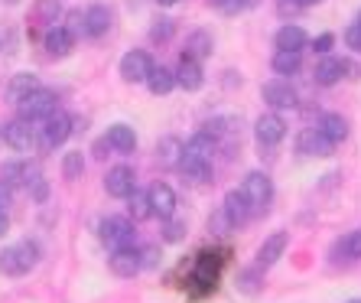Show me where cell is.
Wrapping results in <instances>:
<instances>
[{
    "instance_id": "1",
    "label": "cell",
    "mask_w": 361,
    "mask_h": 303,
    "mask_svg": "<svg viewBox=\"0 0 361 303\" xmlns=\"http://www.w3.org/2000/svg\"><path fill=\"white\" fill-rule=\"evenodd\" d=\"M36 261H39V244L20 242V244H13V248H4V251H0V274L20 278V274H26Z\"/></svg>"
},
{
    "instance_id": "2",
    "label": "cell",
    "mask_w": 361,
    "mask_h": 303,
    "mask_svg": "<svg viewBox=\"0 0 361 303\" xmlns=\"http://www.w3.org/2000/svg\"><path fill=\"white\" fill-rule=\"evenodd\" d=\"M36 131H39L42 150H56V147H62V143L72 137L75 124H72V114H66L62 108H56L49 118H42V127H36Z\"/></svg>"
},
{
    "instance_id": "3",
    "label": "cell",
    "mask_w": 361,
    "mask_h": 303,
    "mask_svg": "<svg viewBox=\"0 0 361 303\" xmlns=\"http://www.w3.org/2000/svg\"><path fill=\"white\" fill-rule=\"evenodd\" d=\"M244 199H247V206H251V212H264L270 206V199H274V179L267 177V173H247L244 177V186H241Z\"/></svg>"
},
{
    "instance_id": "4",
    "label": "cell",
    "mask_w": 361,
    "mask_h": 303,
    "mask_svg": "<svg viewBox=\"0 0 361 303\" xmlns=\"http://www.w3.org/2000/svg\"><path fill=\"white\" fill-rule=\"evenodd\" d=\"M98 232H101V242L108 244L111 251H118V248H134V222L130 219L108 215V219L98 225Z\"/></svg>"
},
{
    "instance_id": "5",
    "label": "cell",
    "mask_w": 361,
    "mask_h": 303,
    "mask_svg": "<svg viewBox=\"0 0 361 303\" xmlns=\"http://www.w3.org/2000/svg\"><path fill=\"white\" fill-rule=\"evenodd\" d=\"M52 111H56V92L42 88V85L20 101V118L23 121H42V118H49Z\"/></svg>"
},
{
    "instance_id": "6",
    "label": "cell",
    "mask_w": 361,
    "mask_h": 303,
    "mask_svg": "<svg viewBox=\"0 0 361 303\" xmlns=\"http://www.w3.org/2000/svg\"><path fill=\"white\" fill-rule=\"evenodd\" d=\"M4 143H7L10 150H17V153H30L36 147V127L33 121H10V124H4Z\"/></svg>"
},
{
    "instance_id": "7",
    "label": "cell",
    "mask_w": 361,
    "mask_h": 303,
    "mask_svg": "<svg viewBox=\"0 0 361 303\" xmlns=\"http://www.w3.org/2000/svg\"><path fill=\"white\" fill-rule=\"evenodd\" d=\"M261 95H264V101H267L270 108H280V111L300 105V95H296V88L286 82V78H270V82H264Z\"/></svg>"
},
{
    "instance_id": "8",
    "label": "cell",
    "mask_w": 361,
    "mask_h": 303,
    "mask_svg": "<svg viewBox=\"0 0 361 303\" xmlns=\"http://www.w3.org/2000/svg\"><path fill=\"white\" fill-rule=\"evenodd\" d=\"M150 69H153V62H150V56L143 49H130L121 59V76H124V82H147V76H150Z\"/></svg>"
},
{
    "instance_id": "9",
    "label": "cell",
    "mask_w": 361,
    "mask_h": 303,
    "mask_svg": "<svg viewBox=\"0 0 361 303\" xmlns=\"http://www.w3.org/2000/svg\"><path fill=\"white\" fill-rule=\"evenodd\" d=\"M104 189H108V196H114V199H127V196L137 189L134 170L130 167H111L108 177H104Z\"/></svg>"
},
{
    "instance_id": "10",
    "label": "cell",
    "mask_w": 361,
    "mask_h": 303,
    "mask_svg": "<svg viewBox=\"0 0 361 303\" xmlns=\"http://www.w3.org/2000/svg\"><path fill=\"white\" fill-rule=\"evenodd\" d=\"M296 150H300L302 157H329V153L336 150V143L326 141L316 127H306V131H300V137H296Z\"/></svg>"
},
{
    "instance_id": "11",
    "label": "cell",
    "mask_w": 361,
    "mask_h": 303,
    "mask_svg": "<svg viewBox=\"0 0 361 303\" xmlns=\"http://www.w3.org/2000/svg\"><path fill=\"white\" fill-rule=\"evenodd\" d=\"M147 199H150L153 215H160L163 222L173 219V212H176V193H173V186H166V183H153V186H150V193H147Z\"/></svg>"
},
{
    "instance_id": "12",
    "label": "cell",
    "mask_w": 361,
    "mask_h": 303,
    "mask_svg": "<svg viewBox=\"0 0 361 303\" xmlns=\"http://www.w3.org/2000/svg\"><path fill=\"white\" fill-rule=\"evenodd\" d=\"M108 30H111V10L104 7V4H92V7L82 13V33L98 40V36H104Z\"/></svg>"
},
{
    "instance_id": "13",
    "label": "cell",
    "mask_w": 361,
    "mask_h": 303,
    "mask_svg": "<svg viewBox=\"0 0 361 303\" xmlns=\"http://www.w3.org/2000/svg\"><path fill=\"white\" fill-rule=\"evenodd\" d=\"M254 134H257V141L264 147H274V143H280L286 137V121L280 114H261L257 124H254Z\"/></svg>"
},
{
    "instance_id": "14",
    "label": "cell",
    "mask_w": 361,
    "mask_h": 303,
    "mask_svg": "<svg viewBox=\"0 0 361 303\" xmlns=\"http://www.w3.org/2000/svg\"><path fill=\"white\" fill-rule=\"evenodd\" d=\"M108 268L114 278H134L140 271V251L137 248H118V251H111Z\"/></svg>"
},
{
    "instance_id": "15",
    "label": "cell",
    "mask_w": 361,
    "mask_h": 303,
    "mask_svg": "<svg viewBox=\"0 0 361 303\" xmlns=\"http://www.w3.org/2000/svg\"><path fill=\"white\" fill-rule=\"evenodd\" d=\"M176 76V85H183L185 92H199L202 85H205V72H202V62L195 59H179V69L173 72Z\"/></svg>"
},
{
    "instance_id": "16",
    "label": "cell",
    "mask_w": 361,
    "mask_h": 303,
    "mask_svg": "<svg viewBox=\"0 0 361 303\" xmlns=\"http://www.w3.org/2000/svg\"><path fill=\"white\" fill-rule=\"evenodd\" d=\"M286 242H290L286 232H274V235L261 244V251H257V268H270V264H277L280 258H283V251H286Z\"/></svg>"
},
{
    "instance_id": "17",
    "label": "cell",
    "mask_w": 361,
    "mask_h": 303,
    "mask_svg": "<svg viewBox=\"0 0 361 303\" xmlns=\"http://www.w3.org/2000/svg\"><path fill=\"white\" fill-rule=\"evenodd\" d=\"M215 150H219V137L205 134V131H199L195 137H189V141L183 143V153L185 157H195V160H212Z\"/></svg>"
},
{
    "instance_id": "18",
    "label": "cell",
    "mask_w": 361,
    "mask_h": 303,
    "mask_svg": "<svg viewBox=\"0 0 361 303\" xmlns=\"http://www.w3.org/2000/svg\"><path fill=\"white\" fill-rule=\"evenodd\" d=\"M179 173H183L192 186H205V183H212V160H195V157H185L183 153Z\"/></svg>"
},
{
    "instance_id": "19",
    "label": "cell",
    "mask_w": 361,
    "mask_h": 303,
    "mask_svg": "<svg viewBox=\"0 0 361 303\" xmlns=\"http://www.w3.org/2000/svg\"><path fill=\"white\" fill-rule=\"evenodd\" d=\"M46 49H49V56L62 59V56H68V52L75 49V36L68 33L66 26H52L49 33H46Z\"/></svg>"
},
{
    "instance_id": "20",
    "label": "cell",
    "mask_w": 361,
    "mask_h": 303,
    "mask_svg": "<svg viewBox=\"0 0 361 303\" xmlns=\"http://www.w3.org/2000/svg\"><path fill=\"white\" fill-rule=\"evenodd\" d=\"M104 141H108L111 150H118V153H134V147H137V134L130 124L108 127V137H104Z\"/></svg>"
},
{
    "instance_id": "21",
    "label": "cell",
    "mask_w": 361,
    "mask_h": 303,
    "mask_svg": "<svg viewBox=\"0 0 361 303\" xmlns=\"http://www.w3.org/2000/svg\"><path fill=\"white\" fill-rule=\"evenodd\" d=\"M306 42H310V36H306V30H302V26H296V23L280 26V33H277V49L302 52V49H306Z\"/></svg>"
},
{
    "instance_id": "22",
    "label": "cell",
    "mask_w": 361,
    "mask_h": 303,
    "mask_svg": "<svg viewBox=\"0 0 361 303\" xmlns=\"http://www.w3.org/2000/svg\"><path fill=\"white\" fill-rule=\"evenodd\" d=\"M312 76H316V85H326V88H329V85H336L338 78L345 76V59H336V56H322Z\"/></svg>"
},
{
    "instance_id": "23",
    "label": "cell",
    "mask_w": 361,
    "mask_h": 303,
    "mask_svg": "<svg viewBox=\"0 0 361 303\" xmlns=\"http://www.w3.org/2000/svg\"><path fill=\"white\" fill-rule=\"evenodd\" d=\"M316 131H319L326 141L332 143H342L345 137H348V121L342 118V114H322L319 124H316Z\"/></svg>"
},
{
    "instance_id": "24",
    "label": "cell",
    "mask_w": 361,
    "mask_h": 303,
    "mask_svg": "<svg viewBox=\"0 0 361 303\" xmlns=\"http://www.w3.org/2000/svg\"><path fill=\"white\" fill-rule=\"evenodd\" d=\"M39 179V170L30 163H7L4 167V183L7 186H30Z\"/></svg>"
},
{
    "instance_id": "25",
    "label": "cell",
    "mask_w": 361,
    "mask_h": 303,
    "mask_svg": "<svg viewBox=\"0 0 361 303\" xmlns=\"http://www.w3.org/2000/svg\"><path fill=\"white\" fill-rule=\"evenodd\" d=\"M212 33H205V30H195L189 40H185V59H195V62H202V59H209L212 56Z\"/></svg>"
},
{
    "instance_id": "26",
    "label": "cell",
    "mask_w": 361,
    "mask_h": 303,
    "mask_svg": "<svg viewBox=\"0 0 361 303\" xmlns=\"http://www.w3.org/2000/svg\"><path fill=\"white\" fill-rule=\"evenodd\" d=\"M225 212L231 215V222H235V225H244V222H247V219L254 215L251 206H247V199H244L241 189H231V193L225 196Z\"/></svg>"
},
{
    "instance_id": "27",
    "label": "cell",
    "mask_w": 361,
    "mask_h": 303,
    "mask_svg": "<svg viewBox=\"0 0 361 303\" xmlns=\"http://www.w3.org/2000/svg\"><path fill=\"white\" fill-rule=\"evenodd\" d=\"M36 88H39V78L30 76V72H20V76L10 78V85H7V98L13 101V105H20V101H23L30 92H36Z\"/></svg>"
},
{
    "instance_id": "28",
    "label": "cell",
    "mask_w": 361,
    "mask_h": 303,
    "mask_svg": "<svg viewBox=\"0 0 361 303\" xmlns=\"http://www.w3.org/2000/svg\"><path fill=\"white\" fill-rule=\"evenodd\" d=\"M147 88H150L153 95H169L173 88H176V76L163 66H153L150 76H147Z\"/></svg>"
},
{
    "instance_id": "29",
    "label": "cell",
    "mask_w": 361,
    "mask_h": 303,
    "mask_svg": "<svg viewBox=\"0 0 361 303\" xmlns=\"http://www.w3.org/2000/svg\"><path fill=\"white\" fill-rule=\"evenodd\" d=\"M157 160L163 167H179V160H183V141L179 137H163L157 143Z\"/></svg>"
},
{
    "instance_id": "30",
    "label": "cell",
    "mask_w": 361,
    "mask_h": 303,
    "mask_svg": "<svg viewBox=\"0 0 361 303\" xmlns=\"http://www.w3.org/2000/svg\"><path fill=\"white\" fill-rule=\"evenodd\" d=\"M270 66H274V72H277V76H296V72H300V66H302V56H300V52H290V49H277Z\"/></svg>"
},
{
    "instance_id": "31",
    "label": "cell",
    "mask_w": 361,
    "mask_h": 303,
    "mask_svg": "<svg viewBox=\"0 0 361 303\" xmlns=\"http://www.w3.org/2000/svg\"><path fill=\"white\" fill-rule=\"evenodd\" d=\"M127 202H130L127 209H130V219H134V222H143V219H150V215H153L147 193H137V189H134V193L127 196Z\"/></svg>"
},
{
    "instance_id": "32",
    "label": "cell",
    "mask_w": 361,
    "mask_h": 303,
    "mask_svg": "<svg viewBox=\"0 0 361 303\" xmlns=\"http://www.w3.org/2000/svg\"><path fill=\"white\" fill-rule=\"evenodd\" d=\"M336 254H345V258H352V261H358V258H361V228L348 232V235H345L342 242L336 244Z\"/></svg>"
},
{
    "instance_id": "33",
    "label": "cell",
    "mask_w": 361,
    "mask_h": 303,
    "mask_svg": "<svg viewBox=\"0 0 361 303\" xmlns=\"http://www.w3.org/2000/svg\"><path fill=\"white\" fill-rule=\"evenodd\" d=\"M261 0H212V7L219 10V13H225V17H235V13H244V10L257 7Z\"/></svg>"
},
{
    "instance_id": "34",
    "label": "cell",
    "mask_w": 361,
    "mask_h": 303,
    "mask_svg": "<svg viewBox=\"0 0 361 303\" xmlns=\"http://www.w3.org/2000/svg\"><path fill=\"white\" fill-rule=\"evenodd\" d=\"M82 173H85V157H82V150L66 153V157H62V177H66V179H78Z\"/></svg>"
},
{
    "instance_id": "35",
    "label": "cell",
    "mask_w": 361,
    "mask_h": 303,
    "mask_svg": "<svg viewBox=\"0 0 361 303\" xmlns=\"http://www.w3.org/2000/svg\"><path fill=\"white\" fill-rule=\"evenodd\" d=\"M209 232H212V235H228V232H235V222H231V215L225 212V206H219V209L212 212Z\"/></svg>"
},
{
    "instance_id": "36",
    "label": "cell",
    "mask_w": 361,
    "mask_h": 303,
    "mask_svg": "<svg viewBox=\"0 0 361 303\" xmlns=\"http://www.w3.org/2000/svg\"><path fill=\"white\" fill-rule=\"evenodd\" d=\"M59 13H62L59 0H39V4H36V20H39V23H46V26L56 23V20H59Z\"/></svg>"
},
{
    "instance_id": "37",
    "label": "cell",
    "mask_w": 361,
    "mask_h": 303,
    "mask_svg": "<svg viewBox=\"0 0 361 303\" xmlns=\"http://www.w3.org/2000/svg\"><path fill=\"white\" fill-rule=\"evenodd\" d=\"M238 290H241V294H257V290H261V274H257V271H241V274H238Z\"/></svg>"
},
{
    "instance_id": "38",
    "label": "cell",
    "mask_w": 361,
    "mask_h": 303,
    "mask_svg": "<svg viewBox=\"0 0 361 303\" xmlns=\"http://www.w3.org/2000/svg\"><path fill=\"white\" fill-rule=\"evenodd\" d=\"M169 36H173V20H169V17H160L157 23H153V30H150V40L166 42Z\"/></svg>"
},
{
    "instance_id": "39",
    "label": "cell",
    "mask_w": 361,
    "mask_h": 303,
    "mask_svg": "<svg viewBox=\"0 0 361 303\" xmlns=\"http://www.w3.org/2000/svg\"><path fill=\"white\" fill-rule=\"evenodd\" d=\"M163 238H166V242H183V238H185V222H179V219H166Z\"/></svg>"
},
{
    "instance_id": "40",
    "label": "cell",
    "mask_w": 361,
    "mask_h": 303,
    "mask_svg": "<svg viewBox=\"0 0 361 303\" xmlns=\"http://www.w3.org/2000/svg\"><path fill=\"white\" fill-rule=\"evenodd\" d=\"M345 46L355 52H361V26L358 23H348L345 26Z\"/></svg>"
},
{
    "instance_id": "41",
    "label": "cell",
    "mask_w": 361,
    "mask_h": 303,
    "mask_svg": "<svg viewBox=\"0 0 361 303\" xmlns=\"http://www.w3.org/2000/svg\"><path fill=\"white\" fill-rule=\"evenodd\" d=\"M160 264V248L157 244H147L140 251V268H157Z\"/></svg>"
},
{
    "instance_id": "42",
    "label": "cell",
    "mask_w": 361,
    "mask_h": 303,
    "mask_svg": "<svg viewBox=\"0 0 361 303\" xmlns=\"http://www.w3.org/2000/svg\"><path fill=\"white\" fill-rule=\"evenodd\" d=\"M336 46V36L332 33H322V36H316L312 40V52H319V56H329V49Z\"/></svg>"
},
{
    "instance_id": "43",
    "label": "cell",
    "mask_w": 361,
    "mask_h": 303,
    "mask_svg": "<svg viewBox=\"0 0 361 303\" xmlns=\"http://www.w3.org/2000/svg\"><path fill=\"white\" fill-rule=\"evenodd\" d=\"M68 33L75 36V33H82V10H72V13H68V26H66Z\"/></svg>"
},
{
    "instance_id": "44",
    "label": "cell",
    "mask_w": 361,
    "mask_h": 303,
    "mask_svg": "<svg viewBox=\"0 0 361 303\" xmlns=\"http://www.w3.org/2000/svg\"><path fill=\"white\" fill-rule=\"evenodd\" d=\"M30 186H33V199L36 202H42V199H46V193H49V186H46V179H36V183H30Z\"/></svg>"
},
{
    "instance_id": "45",
    "label": "cell",
    "mask_w": 361,
    "mask_h": 303,
    "mask_svg": "<svg viewBox=\"0 0 361 303\" xmlns=\"http://www.w3.org/2000/svg\"><path fill=\"white\" fill-rule=\"evenodd\" d=\"M277 10L283 13V17H286V13H300V7H296L293 0H277Z\"/></svg>"
},
{
    "instance_id": "46",
    "label": "cell",
    "mask_w": 361,
    "mask_h": 303,
    "mask_svg": "<svg viewBox=\"0 0 361 303\" xmlns=\"http://www.w3.org/2000/svg\"><path fill=\"white\" fill-rule=\"evenodd\" d=\"M10 206V186L0 179V209H7Z\"/></svg>"
},
{
    "instance_id": "47",
    "label": "cell",
    "mask_w": 361,
    "mask_h": 303,
    "mask_svg": "<svg viewBox=\"0 0 361 303\" xmlns=\"http://www.w3.org/2000/svg\"><path fill=\"white\" fill-rule=\"evenodd\" d=\"M7 228H10V219H7V209H0V238L7 235Z\"/></svg>"
},
{
    "instance_id": "48",
    "label": "cell",
    "mask_w": 361,
    "mask_h": 303,
    "mask_svg": "<svg viewBox=\"0 0 361 303\" xmlns=\"http://www.w3.org/2000/svg\"><path fill=\"white\" fill-rule=\"evenodd\" d=\"M293 4L300 10H306V7H316V4H322V0H293Z\"/></svg>"
},
{
    "instance_id": "49",
    "label": "cell",
    "mask_w": 361,
    "mask_h": 303,
    "mask_svg": "<svg viewBox=\"0 0 361 303\" xmlns=\"http://www.w3.org/2000/svg\"><path fill=\"white\" fill-rule=\"evenodd\" d=\"M160 7H173V4H179V0H157Z\"/></svg>"
},
{
    "instance_id": "50",
    "label": "cell",
    "mask_w": 361,
    "mask_h": 303,
    "mask_svg": "<svg viewBox=\"0 0 361 303\" xmlns=\"http://www.w3.org/2000/svg\"><path fill=\"white\" fill-rule=\"evenodd\" d=\"M355 23H358V26H361V13H358V20H355Z\"/></svg>"
},
{
    "instance_id": "51",
    "label": "cell",
    "mask_w": 361,
    "mask_h": 303,
    "mask_svg": "<svg viewBox=\"0 0 361 303\" xmlns=\"http://www.w3.org/2000/svg\"><path fill=\"white\" fill-rule=\"evenodd\" d=\"M348 303H361V300H348Z\"/></svg>"
},
{
    "instance_id": "52",
    "label": "cell",
    "mask_w": 361,
    "mask_h": 303,
    "mask_svg": "<svg viewBox=\"0 0 361 303\" xmlns=\"http://www.w3.org/2000/svg\"><path fill=\"white\" fill-rule=\"evenodd\" d=\"M10 4H17V0H10Z\"/></svg>"
}]
</instances>
